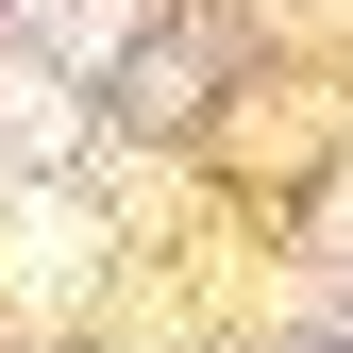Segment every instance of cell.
I'll use <instances>...</instances> for the list:
<instances>
[{"mask_svg": "<svg viewBox=\"0 0 353 353\" xmlns=\"http://www.w3.org/2000/svg\"><path fill=\"white\" fill-rule=\"evenodd\" d=\"M0 270H17L34 303H68V286H84V219H68V202H0Z\"/></svg>", "mask_w": 353, "mask_h": 353, "instance_id": "6da1fadb", "label": "cell"}, {"mask_svg": "<svg viewBox=\"0 0 353 353\" xmlns=\"http://www.w3.org/2000/svg\"><path fill=\"white\" fill-rule=\"evenodd\" d=\"M51 135H68V118H51V84H34V68H0V168H34Z\"/></svg>", "mask_w": 353, "mask_h": 353, "instance_id": "7a4b0ae2", "label": "cell"}, {"mask_svg": "<svg viewBox=\"0 0 353 353\" xmlns=\"http://www.w3.org/2000/svg\"><path fill=\"white\" fill-rule=\"evenodd\" d=\"M34 34H51V51H101V34H118V0H34Z\"/></svg>", "mask_w": 353, "mask_h": 353, "instance_id": "3957f363", "label": "cell"}]
</instances>
